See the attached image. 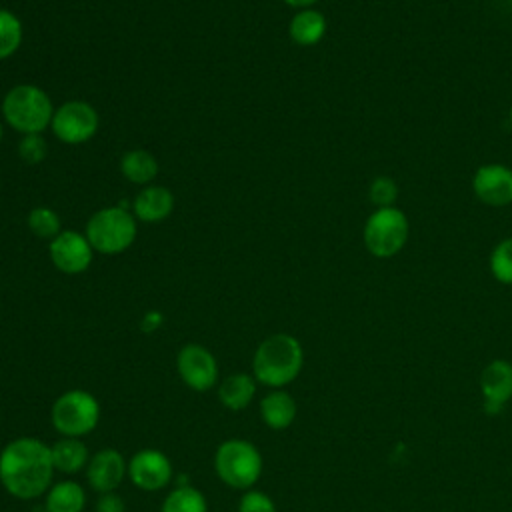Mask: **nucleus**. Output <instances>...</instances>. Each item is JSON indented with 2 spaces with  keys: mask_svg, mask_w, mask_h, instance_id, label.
Wrapping results in <instances>:
<instances>
[{
  "mask_svg": "<svg viewBox=\"0 0 512 512\" xmlns=\"http://www.w3.org/2000/svg\"><path fill=\"white\" fill-rule=\"evenodd\" d=\"M128 476L140 490H162L172 480V462L162 450L144 448L130 458Z\"/></svg>",
  "mask_w": 512,
  "mask_h": 512,
  "instance_id": "12",
  "label": "nucleus"
},
{
  "mask_svg": "<svg viewBox=\"0 0 512 512\" xmlns=\"http://www.w3.org/2000/svg\"><path fill=\"white\" fill-rule=\"evenodd\" d=\"M124 474H128V462L116 448L98 450L86 466L88 484L100 494L114 492L122 484Z\"/></svg>",
  "mask_w": 512,
  "mask_h": 512,
  "instance_id": "14",
  "label": "nucleus"
},
{
  "mask_svg": "<svg viewBox=\"0 0 512 512\" xmlns=\"http://www.w3.org/2000/svg\"><path fill=\"white\" fill-rule=\"evenodd\" d=\"M54 470L50 446L38 438H14L0 452V484L18 500L48 492Z\"/></svg>",
  "mask_w": 512,
  "mask_h": 512,
  "instance_id": "1",
  "label": "nucleus"
},
{
  "mask_svg": "<svg viewBox=\"0 0 512 512\" xmlns=\"http://www.w3.org/2000/svg\"><path fill=\"white\" fill-rule=\"evenodd\" d=\"M474 196L492 208L512 204V168L500 162L482 164L472 176Z\"/></svg>",
  "mask_w": 512,
  "mask_h": 512,
  "instance_id": "11",
  "label": "nucleus"
},
{
  "mask_svg": "<svg viewBox=\"0 0 512 512\" xmlns=\"http://www.w3.org/2000/svg\"><path fill=\"white\" fill-rule=\"evenodd\" d=\"M48 254L52 264L64 274H82L92 264L94 248L90 246L86 234L74 230H62L50 240Z\"/></svg>",
  "mask_w": 512,
  "mask_h": 512,
  "instance_id": "10",
  "label": "nucleus"
},
{
  "mask_svg": "<svg viewBox=\"0 0 512 512\" xmlns=\"http://www.w3.org/2000/svg\"><path fill=\"white\" fill-rule=\"evenodd\" d=\"M22 36L24 28L20 18L14 12L0 8V60H6L18 52Z\"/></svg>",
  "mask_w": 512,
  "mask_h": 512,
  "instance_id": "23",
  "label": "nucleus"
},
{
  "mask_svg": "<svg viewBox=\"0 0 512 512\" xmlns=\"http://www.w3.org/2000/svg\"><path fill=\"white\" fill-rule=\"evenodd\" d=\"M162 324V314L160 312H148L144 318H142V330L144 332H154L158 326Z\"/></svg>",
  "mask_w": 512,
  "mask_h": 512,
  "instance_id": "30",
  "label": "nucleus"
},
{
  "mask_svg": "<svg viewBox=\"0 0 512 512\" xmlns=\"http://www.w3.org/2000/svg\"><path fill=\"white\" fill-rule=\"evenodd\" d=\"M398 184L392 176H376L370 186H368V198L370 202L376 206V208H390V206H396V200H398Z\"/></svg>",
  "mask_w": 512,
  "mask_h": 512,
  "instance_id": "26",
  "label": "nucleus"
},
{
  "mask_svg": "<svg viewBox=\"0 0 512 512\" xmlns=\"http://www.w3.org/2000/svg\"><path fill=\"white\" fill-rule=\"evenodd\" d=\"M410 222L404 210L390 206V208H376L364 222L362 240L368 254L374 258H392L396 256L408 240Z\"/></svg>",
  "mask_w": 512,
  "mask_h": 512,
  "instance_id": "6",
  "label": "nucleus"
},
{
  "mask_svg": "<svg viewBox=\"0 0 512 512\" xmlns=\"http://www.w3.org/2000/svg\"><path fill=\"white\" fill-rule=\"evenodd\" d=\"M50 420L56 432L70 438L90 434L100 420V404L88 390H68L60 394L50 410Z\"/></svg>",
  "mask_w": 512,
  "mask_h": 512,
  "instance_id": "7",
  "label": "nucleus"
},
{
  "mask_svg": "<svg viewBox=\"0 0 512 512\" xmlns=\"http://www.w3.org/2000/svg\"><path fill=\"white\" fill-rule=\"evenodd\" d=\"M264 460L260 450L242 438L224 440L214 454L218 478L236 490H250L262 476Z\"/></svg>",
  "mask_w": 512,
  "mask_h": 512,
  "instance_id": "4",
  "label": "nucleus"
},
{
  "mask_svg": "<svg viewBox=\"0 0 512 512\" xmlns=\"http://www.w3.org/2000/svg\"><path fill=\"white\" fill-rule=\"evenodd\" d=\"M2 134H4V128H2V122H0V142H2Z\"/></svg>",
  "mask_w": 512,
  "mask_h": 512,
  "instance_id": "32",
  "label": "nucleus"
},
{
  "mask_svg": "<svg viewBox=\"0 0 512 512\" xmlns=\"http://www.w3.org/2000/svg\"><path fill=\"white\" fill-rule=\"evenodd\" d=\"M288 6H292V8H312L318 0H284Z\"/></svg>",
  "mask_w": 512,
  "mask_h": 512,
  "instance_id": "31",
  "label": "nucleus"
},
{
  "mask_svg": "<svg viewBox=\"0 0 512 512\" xmlns=\"http://www.w3.org/2000/svg\"><path fill=\"white\" fill-rule=\"evenodd\" d=\"M160 512H208V504L198 488L180 484L164 498Z\"/></svg>",
  "mask_w": 512,
  "mask_h": 512,
  "instance_id": "22",
  "label": "nucleus"
},
{
  "mask_svg": "<svg viewBox=\"0 0 512 512\" xmlns=\"http://www.w3.org/2000/svg\"><path fill=\"white\" fill-rule=\"evenodd\" d=\"M480 392L484 398V412L496 416L512 398V364L508 360H492L480 372Z\"/></svg>",
  "mask_w": 512,
  "mask_h": 512,
  "instance_id": "13",
  "label": "nucleus"
},
{
  "mask_svg": "<svg viewBox=\"0 0 512 512\" xmlns=\"http://www.w3.org/2000/svg\"><path fill=\"white\" fill-rule=\"evenodd\" d=\"M296 400L282 388H274L260 400V418L272 430H284L296 420Z\"/></svg>",
  "mask_w": 512,
  "mask_h": 512,
  "instance_id": "16",
  "label": "nucleus"
},
{
  "mask_svg": "<svg viewBox=\"0 0 512 512\" xmlns=\"http://www.w3.org/2000/svg\"><path fill=\"white\" fill-rule=\"evenodd\" d=\"M54 468L64 474L80 472L84 466H88V448L80 438L62 436L50 446Z\"/></svg>",
  "mask_w": 512,
  "mask_h": 512,
  "instance_id": "19",
  "label": "nucleus"
},
{
  "mask_svg": "<svg viewBox=\"0 0 512 512\" xmlns=\"http://www.w3.org/2000/svg\"><path fill=\"white\" fill-rule=\"evenodd\" d=\"M26 222H28L30 232H32L34 236H38V238H48V240H52V238H56V236L62 232V230H60V216H58L52 208H48V206H36V208H32V210L28 212Z\"/></svg>",
  "mask_w": 512,
  "mask_h": 512,
  "instance_id": "25",
  "label": "nucleus"
},
{
  "mask_svg": "<svg viewBox=\"0 0 512 512\" xmlns=\"http://www.w3.org/2000/svg\"><path fill=\"white\" fill-rule=\"evenodd\" d=\"M256 394V378L246 372H236L222 380L218 386V398L228 410H244Z\"/></svg>",
  "mask_w": 512,
  "mask_h": 512,
  "instance_id": "18",
  "label": "nucleus"
},
{
  "mask_svg": "<svg viewBox=\"0 0 512 512\" xmlns=\"http://www.w3.org/2000/svg\"><path fill=\"white\" fill-rule=\"evenodd\" d=\"M176 370L182 382L196 392H208L218 382V362L202 344H186L176 356Z\"/></svg>",
  "mask_w": 512,
  "mask_h": 512,
  "instance_id": "9",
  "label": "nucleus"
},
{
  "mask_svg": "<svg viewBox=\"0 0 512 512\" xmlns=\"http://www.w3.org/2000/svg\"><path fill=\"white\" fill-rule=\"evenodd\" d=\"M326 28V16L320 10L302 8L292 16L288 24V34L290 40L298 46H314L324 38Z\"/></svg>",
  "mask_w": 512,
  "mask_h": 512,
  "instance_id": "17",
  "label": "nucleus"
},
{
  "mask_svg": "<svg viewBox=\"0 0 512 512\" xmlns=\"http://www.w3.org/2000/svg\"><path fill=\"white\" fill-rule=\"evenodd\" d=\"M508 116H510V124H512V104H510V110H508Z\"/></svg>",
  "mask_w": 512,
  "mask_h": 512,
  "instance_id": "33",
  "label": "nucleus"
},
{
  "mask_svg": "<svg viewBox=\"0 0 512 512\" xmlns=\"http://www.w3.org/2000/svg\"><path fill=\"white\" fill-rule=\"evenodd\" d=\"M304 366V350L298 338L286 332L264 338L252 358L256 382L268 388H282L298 378Z\"/></svg>",
  "mask_w": 512,
  "mask_h": 512,
  "instance_id": "2",
  "label": "nucleus"
},
{
  "mask_svg": "<svg viewBox=\"0 0 512 512\" xmlns=\"http://www.w3.org/2000/svg\"><path fill=\"white\" fill-rule=\"evenodd\" d=\"M18 154L26 164H38L48 154V144L40 134H24L18 142Z\"/></svg>",
  "mask_w": 512,
  "mask_h": 512,
  "instance_id": "27",
  "label": "nucleus"
},
{
  "mask_svg": "<svg viewBox=\"0 0 512 512\" xmlns=\"http://www.w3.org/2000/svg\"><path fill=\"white\" fill-rule=\"evenodd\" d=\"M238 512H276V504L266 492L246 490L238 502Z\"/></svg>",
  "mask_w": 512,
  "mask_h": 512,
  "instance_id": "28",
  "label": "nucleus"
},
{
  "mask_svg": "<svg viewBox=\"0 0 512 512\" xmlns=\"http://www.w3.org/2000/svg\"><path fill=\"white\" fill-rule=\"evenodd\" d=\"M86 238L94 252L120 254L136 240V218L126 210V204L102 208L86 222Z\"/></svg>",
  "mask_w": 512,
  "mask_h": 512,
  "instance_id": "5",
  "label": "nucleus"
},
{
  "mask_svg": "<svg viewBox=\"0 0 512 512\" xmlns=\"http://www.w3.org/2000/svg\"><path fill=\"white\" fill-rule=\"evenodd\" d=\"M172 210H174L172 192L156 184L144 186L132 202V214L136 220H142V222H162L172 214Z\"/></svg>",
  "mask_w": 512,
  "mask_h": 512,
  "instance_id": "15",
  "label": "nucleus"
},
{
  "mask_svg": "<svg viewBox=\"0 0 512 512\" xmlns=\"http://www.w3.org/2000/svg\"><path fill=\"white\" fill-rule=\"evenodd\" d=\"M120 172L122 176L132 182V184H142L148 186L156 174H158V162L156 158L144 150V148H136V150H128L124 152V156L120 158Z\"/></svg>",
  "mask_w": 512,
  "mask_h": 512,
  "instance_id": "21",
  "label": "nucleus"
},
{
  "mask_svg": "<svg viewBox=\"0 0 512 512\" xmlns=\"http://www.w3.org/2000/svg\"><path fill=\"white\" fill-rule=\"evenodd\" d=\"M98 112L86 100H68L54 110L52 132L64 144H84L98 132Z\"/></svg>",
  "mask_w": 512,
  "mask_h": 512,
  "instance_id": "8",
  "label": "nucleus"
},
{
  "mask_svg": "<svg viewBox=\"0 0 512 512\" xmlns=\"http://www.w3.org/2000/svg\"><path fill=\"white\" fill-rule=\"evenodd\" d=\"M124 500L116 492H104L96 500V512H124Z\"/></svg>",
  "mask_w": 512,
  "mask_h": 512,
  "instance_id": "29",
  "label": "nucleus"
},
{
  "mask_svg": "<svg viewBox=\"0 0 512 512\" xmlns=\"http://www.w3.org/2000/svg\"><path fill=\"white\" fill-rule=\"evenodd\" d=\"M86 506V492L74 480H62L46 492V512H82Z\"/></svg>",
  "mask_w": 512,
  "mask_h": 512,
  "instance_id": "20",
  "label": "nucleus"
},
{
  "mask_svg": "<svg viewBox=\"0 0 512 512\" xmlns=\"http://www.w3.org/2000/svg\"><path fill=\"white\" fill-rule=\"evenodd\" d=\"M2 116L10 128L24 134H40L52 124L50 96L36 84H16L2 100Z\"/></svg>",
  "mask_w": 512,
  "mask_h": 512,
  "instance_id": "3",
  "label": "nucleus"
},
{
  "mask_svg": "<svg viewBox=\"0 0 512 512\" xmlns=\"http://www.w3.org/2000/svg\"><path fill=\"white\" fill-rule=\"evenodd\" d=\"M488 268L494 280L512 286V238H504L492 248Z\"/></svg>",
  "mask_w": 512,
  "mask_h": 512,
  "instance_id": "24",
  "label": "nucleus"
}]
</instances>
